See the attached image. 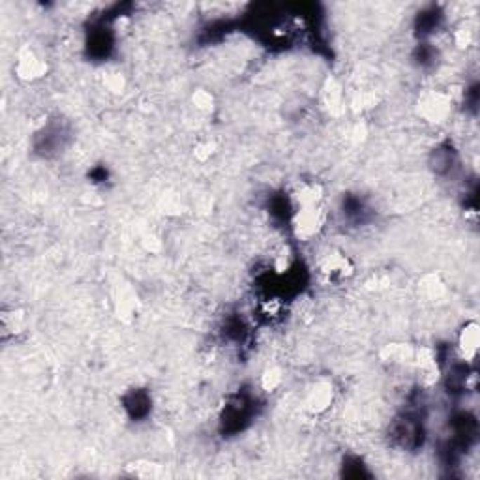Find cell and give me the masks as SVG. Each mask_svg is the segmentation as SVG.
<instances>
[{
  "mask_svg": "<svg viewBox=\"0 0 480 480\" xmlns=\"http://www.w3.org/2000/svg\"><path fill=\"white\" fill-rule=\"evenodd\" d=\"M420 113L429 122H441L446 114L451 113V100L441 92H429L420 100Z\"/></svg>",
  "mask_w": 480,
  "mask_h": 480,
  "instance_id": "6da1fadb",
  "label": "cell"
},
{
  "mask_svg": "<svg viewBox=\"0 0 480 480\" xmlns=\"http://www.w3.org/2000/svg\"><path fill=\"white\" fill-rule=\"evenodd\" d=\"M479 326L474 323L463 326L460 338H458V349H460V354L465 362L474 360V356L479 353Z\"/></svg>",
  "mask_w": 480,
  "mask_h": 480,
  "instance_id": "7a4b0ae2",
  "label": "cell"
},
{
  "mask_svg": "<svg viewBox=\"0 0 480 480\" xmlns=\"http://www.w3.org/2000/svg\"><path fill=\"white\" fill-rule=\"evenodd\" d=\"M18 72L25 79H36V77H41V74L46 72V64L41 62L32 51H25L19 57Z\"/></svg>",
  "mask_w": 480,
  "mask_h": 480,
  "instance_id": "3957f363",
  "label": "cell"
},
{
  "mask_svg": "<svg viewBox=\"0 0 480 480\" xmlns=\"http://www.w3.org/2000/svg\"><path fill=\"white\" fill-rule=\"evenodd\" d=\"M437 58H439V51L432 44H418L415 49V64L418 68H432L437 62Z\"/></svg>",
  "mask_w": 480,
  "mask_h": 480,
  "instance_id": "277c9868",
  "label": "cell"
}]
</instances>
